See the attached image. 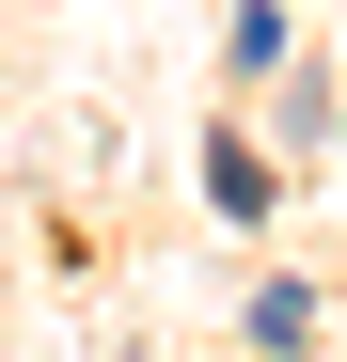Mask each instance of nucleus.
I'll list each match as a JSON object with an SVG mask.
<instances>
[]
</instances>
